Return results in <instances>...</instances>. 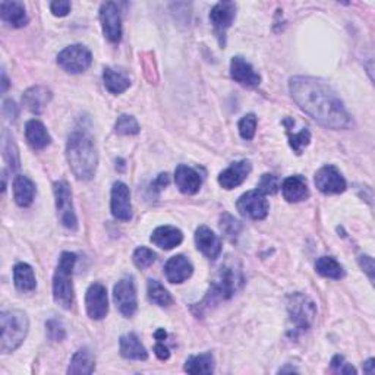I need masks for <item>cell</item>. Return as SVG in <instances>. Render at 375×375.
<instances>
[{"label":"cell","mask_w":375,"mask_h":375,"mask_svg":"<svg viewBox=\"0 0 375 375\" xmlns=\"http://www.w3.org/2000/svg\"><path fill=\"white\" fill-rule=\"evenodd\" d=\"M292 99L301 110L327 129H347L352 119L343 102L330 86L312 77H294L289 81Z\"/></svg>","instance_id":"obj_1"},{"label":"cell","mask_w":375,"mask_h":375,"mask_svg":"<svg viewBox=\"0 0 375 375\" xmlns=\"http://www.w3.org/2000/svg\"><path fill=\"white\" fill-rule=\"evenodd\" d=\"M66 159L78 180H91L95 176L97 166H99V152H97L93 136L87 131L77 129L69 135Z\"/></svg>","instance_id":"obj_2"},{"label":"cell","mask_w":375,"mask_h":375,"mask_svg":"<svg viewBox=\"0 0 375 375\" xmlns=\"http://www.w3.org/2000/svg\"><path fill=\"white\" fill-rule=\"evenodd\" d=\"M244 285V274L239 262L229 261L220 267L216 279L212 282L210 289H208L207 295L201 303H198V308H210L213 305H217L221 301L230 299L236 292H238Z\"/></svg>","instance_id":"obj_3"},{"label":"cell","mask_w":375,"mask_h":375,"mask_svg":"<svg viewBox=\"0 0 375 375\" xmlns=\"http://www.w3.org/2000/svg\"><path fill=\"white\" fill-rule=\"evenodd\" d=\"M2 324V336H0V351L10 353L17 351L29 335L30 321L24 311L8 310L0 314Z\"/></svg>","instance_id":"obj_4"},{"label":"cell","mask_w":375,"mask_h":375,"mask_svg":"<svg viewBox=\"0 0 375 375\" xmlns=\"http://www.w3.org/2000/svg\"><path fill=\"white\" fill-rule=\"evenodd\" d=\"M75 264L77 255L74 253H62L53 276V299L63 310H71L74 303L72 273Z\"/></svg>","instance_id":"obj_5"},{"label":"cell","mask_w":375,"mask_h":375,"mask_svg":"<svg viewBox=\"0 0 375 375\" xmlns=\"http://www.w3.org/2000/svg\"><path fill=\"white\" fill-rule=\"evenodd\" d=\"M286 305L289 321L294 327V337L302 335V333H307L312 327L317 317V307L314 301L305 294L296 292V294L287 296Z\"/></svg>","instance_id":"obj_6"},{"label":"cell","mask_w":375,"mask_h":375,"mask_svg":"<svg viewBox=\"0 0 375 375\" xmlns=\"http://www.w3.org/2000/svg\"><path fill=\"white\" fill-rule=\"evenodd\" d=\"M54 201H56L58 217L63 228L75 232L78 229V218L75 213V207L72 201V191L66 180H58L53 185Z\"/></svg>","instance_id":"obj_7"},{"label":"cell","mask_w":375,"mask_h":375,"mask_svg":"<svg viewBox=\"0 0 375 375\" xmlns=\"http://www.w3.org/2000/svg\"><path fill=\"white\" fill-rule=\"evenodd\" d=\"M58 63L69 74H82L91 66L93 54L86 46L72 45L58 54Z\"/></svg>","instance_id":"obj_8"},{"label":"cell","mask_w":375,"mask_h":375,"mask_svg":"<svg viewBox=\"0 0 375 375\" xmlns=\"http://www.w3.org/2000/svg\"><path fill=\"white\" fill-rule=\"evenodd\" d=\"M238 212L251 220H264L270 212V204L262 192L257 191H248L239 197L236 202Z\"/></svg>","instance_id":"obj_9"},{"label":"cell","mask_w":375,"mask_h":375,"mask_svg":"<svg viewBox=\"0 0 375 375\" xmlns=\"http://www.w3.org/2000/svg\"><path fill=\"white\" fill-rule=\"evenodd\" d=\"M113 299L119 312L125 317H132L138 310L136 289L131 277L120 279L113 287Z\"/></svg>","instance_id":"obj_10"},{"label":"cell","mask_w":375,"mask_h":375,"mask_svg":"<svg viewBox=\"0 0 375 375\" xmlns=\"http://www.w3.org/2000/svg\"><path fill=\"white\" fill-rule=\"evenodd\" d=\"M315 186L318 188L319 192L326 193V196H333V193H342L346 191L347 184L340 170L333 164L323 166L315 173Z\"/></svg>","instance_id":"obj_11"},{"label":"cell","mask_w":375,"mask_h":375,"mask_svg":"<svg viewBox=\"0 0 375 375\" xmlns=\"http://www.w3.org/2000/svg\"><path fill=\"white\" fill-rule=\"evenodd\" d=\"M100 22L103 34L110 43H119L122 40V17L118 3L106 2L102 5Z\"/></svg>","instance_id":"obj_12"},{"label":"cell","mask_w":375,"mask_h":375,"mask_svg":"<svg viewBox=\"0 0 375 375\" xmlns=\"http://www.w3.org/2000/svg\"><path fill=\"white\" fill-rule=\"evenodd\" d=\"M236 17V5L233 2H218L210 12V22L217 34L220 45L225 46L226 31L230 29Z\"/></svg>","instance_id":"obj_13"},{"label":"cell","mask_w":375,"mask_h":375,"mask_svg":"<svg viewBox=\"0 0 375 375\" xmlns=\"http://www.w3.org/2000/svg\"><path fill=\"white\" fill-rule=\"evenodd\" d=\"M110 210H112L113 217L120 221H129L132 218L131 191L127 184H113L112 197H110Z\"/></svg>","instance_id":"obj_14"},{"label":"cell","mask_w":375,"mask_h":375,"mask_svg":"<svg viewBox=\"0 0 375 375\" xmlns=\"http://www.w3.org/2000/svg\"><path fill=\"white\" fill-rule=\"evenodd\" d=\"M86 308L91 319H103L109 312L107 289L102 283H93L86 294Z\"/></svg>","instance_id":"obj_15"},{"label":"cell","mask_w":375,"mask_h":375,"mask_svg":"<svg viewBox=\"0 0 375 375\" xmlns=\"http://www.w3.org/2000/svg\"><path fill=\"white\" fill-rule=\"evenodd\" d=\"M230 77L234 82H238V84L248 87V88H254V87H258L261 84V77L258 75L254 66L242 56L232 58Z\"/></svg>","instance_id":"obj_16"},{"label":"cell","mask_w":375,"mask_h":375,"mask_svg":"<svg viewBox=\"0 0 375 375\" xmlns=\"http://www.w3.org/2000/svg\"><path fill=\"white\" fill-rule=\"evenodd\" d=\"M253 170V164L249 160H239L232 163L228 169L218 175V184L223 189H234L241 186Z\"/></svg>","instance_id":"obj_17"},{"label":"cell","mask_w":375,"mask_h":375,"mask_svg":"<svg viewBox=\"0 0 375 375\" xmlns=\"http://www.w3.org/2000/svg\"><path fill=\"white\" fill-rule=\"evenodd\" d=\"M175 182L179 191L185 196H193L201 189L202 177L193 168L186 164H179L175 170Z\"/></svg>","instance_id":"obj_18"},{"label":"cell","mask_w":375,"mask_h":375,"mask_svg":"<svg viewBox=\"0 0 375 375\" xmlns=\"http://www.w3.org/2000/svg\"><path fill=\"white\" fill-rule=\"evenodd\" d=\"M196 244L198 251L208 260H217L221 254V241L210 228L200 226L197 229Z\"/></svg>","instance_id":"obj_19"},{"label":"cell","mask_w":375,"mask_h":375,"mask_svg":"<svg viewBox=\"0 0 375 375\" xmlns=\"http://www.w3.org/2000/svg\"><path fill=\"white\" fill-rule=\"evenodd\" d=\"M193 273L192 262L185 255H175L172 257L164 266L166 279L170 283H184L188 280Z\"/></svg>","instance_id":"obj_20"},{"label":"cell","mask_w":375,"mask_h":375,"mask_svg":"<svg viewBox=\"0 0 375 375\" xmlns=\"http://www.w3.org/2000/svg\"><path fill=\"white\" fill-rule=\"evenodd\" d=\"M51 100V91L43 86H34L22 95V104L34 115H41Z\"/></svg>","instance_id":"obj_21"},{"label":"cell","mask_w":375,"mask_h":375,"mask_svg":"<svg viewBox=\"0 0 375 375\" xmlns=\"http://www.w3.org/2000/svg\"><path fill=\"white\" fill-rule=\"evenodd\" d=\"M283 197L287 202H301L310 197V189L307 179L301 175L289 176L282 184Z\"/></svg>","instance_id":"obj_22"},{"label":"cell","mask_w":375,"mask_h":375,"mask_svg":"<svg viewBox=\"0 0 375 375\" xmlns=\"http://www.w3.org/2000/svg\"><path fill=\"white\" fill-rule=\"evenodd\" d=\"M25 138H26V143H29V145L35 151L45 150L51 143V136H50L47 128L43 125V122H40L37 119H31V120L26 122Z\"/></svg>","instance_id":"obj_23"},{"label":"cell","mask_w":375,"mask_h":375,"mask_svg":"<svg viewBox=\"0 0 375 375\" xmlns=\"http://www.w3.org/2000/svg\"><path fill=\"white\" fill-rule=\"evenodd\" d=\"M0 18L12 29H22L29 24V15L24 3L21 2H2L0 3Z\"/></svg>","instance_id":"obj_24"},{"label":"cell","mask_w":375,"mask_h":375,"mask_svg":"<svg viewBox=\"0 0 375 375\" xmlns=\"http://www.w3.org/2000/svg\"><path fill=\"white\" fill-rule=\"evenodd\" d=\"M150 239L156 246L169 251L184 242V233L173 226H160L152 232Z\"/></svg>","instance_id":"obj_25"},{"label":"cell","mask_w":375,"mask_h":375,"mask_svg":"<svg viewBox=\"0 0 375 375\" xmlns=\"http://www.w3.org/2000/svg\"><path fill=\"white\" fill-rule=\"evenodd\" d=\"M119 347H120V355L125 359H131V360L148 359V352L135 333H128V335L122 336L119 340Z\"/></svg>","instance_id":"obj_26"},{"label":"cell","mask_w":375,"mask_h":375,"mask_svg":"<svg viewBox=\"0 0 375 375\" xmlns=\"http://www.w3.org/2000/svg\"><path fill=\"white\" fill-rule=\"evenodd\" d=\"M35 185L26 176H15L13 179V200L19 207H30L35 198Z\"/></svg>","instance_id":"obj_27"},{"label":"cell","mask_w":375,"mask_h":375,"mask_svg":"<svg viewBox=\"0 0 375 375\" xmlns=\"http://www.w3.org/2000/svg\"><path fill=\"white\" fill-rule=\"evenodd\" d=\"M103 82H104L106 90L115 95L125 93L131 87L129 75L127 72L120 71V69H113V67H104Z\"/></svg>","instance_id":"obj_28"},{"label":"cell","mask_w":375,"mask_h":375,"mask_svg":"<svg viewBox=\"0 0 375 375\" xmlns=\"http://www.w3.org/2000/svg\"><path fill=\"white\" fill-rule=\"evenodd\" d=\"M94 369H95V359L93 352L88 347H81V349H78L72 356L71 364H69L67 368V374L90 375L94 372Z\"/></svg>","instance_id":"obj_29"},{"label":"cell","mask_w":375,"mask_h":375,"mask_svg":"<svg viewBox=\"0 0 375 375\" xmlns=\"http://www.w3.org/2000/svg\"><path fill=\"white\" fill-rule=\"evenodd\" d=\"M13 283L19 292H33L37 287L35 274L30 264L18 262L13 267Z\"/></svg>","instance_id":"obj_30"},{"label":"cell","mask_w":375,"mask_h":375,"mask_svg":"<svg viewBox=\"0 0 375 375\" xmlns=\"http://www.w3.org/2000/svg\"><path fill=\"white\" fill-rule=\"evenodd\" d=\"M185 371L188 374H213L214 372V356L210 352L189 356L185 362Z\"/></svg>","instance_id":"obj_31"},{"label":"cell","mask_w":375,"mask_h":375,"mask_svg":"<svg viewBox=\"0 0 375 375\" xmlns=\"http://www.w3.org/2000/svg\"><path fill=\"white\" fill-rule=\"evenodd\" d=\"M315 271L327 279L340 280L346 276L342 264L335 257H321L315 262Z\"/></svg>","instance_id":"obj_32"},{"label":"cell","mask_w":375,"mask_h":375,"mask_svg":"<svg viewBox=\"0 0 375 375\" xmlns=\"http://www.w3.org/2000/svg\"><path fill=\"white\" fill-rule=\"evenodd\" d=\"M2 148H3V159L6 160V163L9 164V168L15 172L21 168V159H19V151L18 147L13 141V138L9 135L8 131H3L2 135Z\"/></svg>","instance_id":"obj_33"},{"label":"cell","mask_w":375,"mask_h":375,"mask_svg":"<svg viewBox=\"0 0 375 375\" xmlns=\"http://www.w3.org/2000/svg\"><path fill=\"white\" fill-rule=\"evenodd\" d=\"M147 294H148V299L152 303L159 305V307H169V305H172V302H173L168 289H166L157 280H148Z\"/></svg>","instance_id":"obj_34"},{"label":"cell","mask_w":375,"mask_h":375,"mask_svg":"<svg viewBox=\"0 0 375 375\" xmlns=\"http://www.w3.org/2000/svg\"><path fill=\"white\" fill-rule=\"evenodd\" d=\"M285 127V125H283ZM286 128V134L289 136V144L292 147V150H294L295 154L301 156L302 151L305 147H308L310 143H311V132L308 128H301L299 132H295L292 131L289 127H285Z\"/></svg>","instance_id":"obj_35"},{"label":"cell","mask_w":375,"mask_h":375,"mask_svg":"<svg viewBox=\"0 0 375 375\" xmlns=\"http://www.w3.org/2000/svg\"><path fill=\"white\" fill-rule=\"evenodd\" d=\"M220 230L223 232V234L228 239L234 242L236 239H238L239 233L242 232V225L239 220H236L233 216L225 213L220 218Z\"/></svg>","instance_id":"obj_36"},{"label":"cell","mask_w":375,"mask_h":375,"mask_svg":"<svg viewBox=\"0 0 375 375\" xmlns=\"http://www.w3.org/2000/svg\"><path fill=\"white\" fill-rule=\"evenodd\" d=\"M140 125H138L136 119L131 115L119 116L115 123V132L118 135H136L140 134Z\"/></svg>","instance_id":"obj_37"},{"label":"cell","mask_w":375,"mask_h":375,"mask_svg":"<svg viewBox=\"0 0 375 375\" xmlns=\"http://www.w3.org/2000/svg\"><path fill=\"white\" fill-rule=\"evenodd\" d=\"M132 258H134V264L138 269L145 270L150 266H152V264H154L156 254L152 253L151 249L147 248V246H140V248L135 249Z\"/></svg>","instance_id":"obj_38"},{"label":"cell","mask_w":375,"mask_h":375,"mask_svg":"<svg viewBox=\"0 0 375 375\" xmlns=\"http://www.w3.org/2000/svg\"><path fill=\"white\" fill-rule=\"evenodd\" d=\"M238 129L244 140L251 141L255 136V131H257V116L254 113L245 115L238 123Z\"/></svg>","instance_id":"obj_39"},{"label":"cell","mask_w":375,"mask_h":375,"mask_svg":"<svg viewBox=\"0 0 375 375\" xmlns=\"http://www.w3.org/2000/svg\"><path fill=\"white\" fill-rule=\"evenodd\" d=\"M280 188V179L276 175L266 173L262 175L258 184V191L262 192L264 196H274V193Z\"/></svg>","instance_id":"obj_40"},{"label":"cell","mask_w":375,"mask_h":375,"mask_svg":"<svg viewBox=\"0 0 375 375\" xmlns=\"http://www.w3.org/2000/svg\"><path fill=\"white\" fill-rule=\"evenodd\" d=\"M46 335L47 339L51 342H62L66 337L65 326L59 321V319H49L46 323Z\"/></svg>","instance_id":"obj_41"},{"label":"cell","mask_w":375,"mask_h":375,"mask_svg":"<svg viewBox=\"0 0 375 375\" xmlns=\"http://www.w3.org/2000/svg\"><path fill=\"white\" fill-rule=\"evenodd\" d=\"M330 364H331L333 371H336L339 374H356V369L351 364H347L344 358L340 355H336L335 358H333Z\"/></svg>","instance_id":"obj_42"},{"label":"cell","mask_w":375,"mask_h":375,"mask_svg":"<svg viewBox=\"0 0 375 375\" xmlns=\"http://www.w3.org/2000/svg\"><path fill=\"white\" fill-rule=\"evenodd\" d=\"M50 10L54 17L63 18L67 15L69 12H71V2H67V0H58V2H51Z\"/></svg>","instance_id":"obj_43"},{"label":"cell","mask_w":375,"mask_h":375,"mask_svg":"<svg viewBox=\"0 0 375 375\" xmlns=\"http://www.w3.org/2000/svg\"><path fill=\"white\" fill-rule=\"evenodd\" d=\"M2 113L8 120H15L18 118V107L12 100H5L2 106Z\"/></svg>","instance_id":"obj_44"},{"label":"cell","mask_w":375,"mask_h":375,"mask_svg":"<svg viewBox=\"0 0 375 375\" xmlns=\"http://www.w3.org/2000/svg\"><path fill=\"white\" fill-rule=\"evenodd\" d=\"M359 266L368 274L369 280H374V260L368 255L359 257Z\"/></svg>","instance_id":"obj_45"},{"label":"cell","mask_w":375,"mask_h":375,"mask_svg":"<svg viewBox=\"0 0 375 375\" xmlns=\"http://www.w3.org/2000/svg\"><path fill=\"white\" fill-rule=\"evenodd\" d=\"M170 182V177L168 173H161L157 176V179L154 180V184H152V188H154L156 191H161L163 188H166L169 185Z\"/></svg>","instance_id":"obj_46"},{"label":"cell","mask_w":375,"mask_h":375,"mask_svg":"<svg viewBox=\"0 0 375 375\" xmlns=\"http://www.w3.org/2000/svg\"><path fill=\"white\" fill-rule=\"evenodd\" d=\"M154 353L156 356L160 359V360H168L170 358V352L168 347H166L161 342H159L156 346H154Z\"/></svg>","instance_id":"obj_47"},{"label":"cell","mask_w":375,"mask_h":375,"mask_svg":"<svg viewBox=\"0 0 375 375\" xmlns=\"http://www.w3.org/2000/svg\"><path fill=\"white\" fill-rule=\"evenodd\" d=\"M364 372L368 375H374L375 374V360L371 358L368 359L367 362L364 364Z\"/></svg>","instance_id":"obj_48"},{"label":"cell","mask_w":375,"mask_h":375,"mask_svg":"<svg viewBox=\"0 0 375 375\" xmlns=\"http://www.w3.org/2000/svg\"><path fill=\"white\" fill-rule=\"evenodd\" d=\"M156 339H157V342H163L166 337H168V333H166L164 331V328H159L157 331H156Z\"/></svg>","instance_id":"obj_49"},{"label":"cell","mask_w":375,"mask_h":375,"mask_svg":"<svg viewBox=\"0 0 375 375\" xmlns=\"http://www.w3.org/2000/svg\"><path fill=\"white\" fill-rule=\"evenodd\" d=\"M9 79H8V77H6V72L3 71L2 72V93H6L8 91V88H9Z\"/></svg>","instance_id":"obj_50"}]
</instances>
